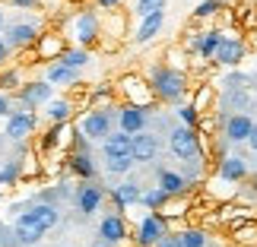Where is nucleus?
<instances>
[{
    "instance_id": "nucleus-19",
    "label": "nucleus",
    "mask_w": 257,
    "mask_h": 247,
    "mask_svg": "<svg viewBox=\"0 0 257 247\" xmlns=\"http://www.w3.org/2000/svg\"><path fill=\"white\" fill-rule=\"evenodd\" d=\"M219 174L225 181H241V177L248 174V165H244V159H238V155H229V159L219 165Z\"/></svg>"
},
{
    "instance_id": "nucleus-30",
    "label": "nucleus",
    "mask_w": 257,
    "mask_h": 247,
    "mask_svg": "<svg viewBox=\"0 0 257 247\" xmlns=\"http://www.w3.org/2000/svg\"><path fill=\"white\" fill-rule=\"evenodd\" d=\"M73 171L83 174V177L92 174V162H89V155H73Z\"/></svg>"
},
{
    "instance_id": "nucleus-13",
    "label": "nucleus",
    "mask_w": 257,
    "mask_h": 247,
    "mask_svg": "<svg viewBox=\"0 0 257 247\" xmlns=\"http://www.w3.org/2000/svg\"><path fill=\"white\" fill-rule=\"evenodd\" d=\"M98 234H102L108 244H121L127 238V225H124L121 215H105L102 225H98Z\"/></svg>"
},
{
    "instance_id": "nucleus-9",
    "label": "nucleus",
    "mask_w": 257,
    "mask_h": 247,
    "mask_svg": "<svg viewBox=\"0 0 257 247\" xmlns=\"http://www.w3.org/2000/svg\"><path fill=\"white\" fill-rule=\"evenodd\" d=\"M241 57H244V45L235 42V38H222L219 48H216V54H213V61L222 64V67H235Z\"/></svg>"
},
{
    "instance_id": "nucleus-18",
    "label": "nucleus",
    "mask_w": 257,
    "mask_h": 247,
    "mask_svg": "<svg viewBox=\"0 0 257 247\" xmlns=\"http://www.w3.org/2000/svg\"><path fill=\"white\" fill-rule=\"evenodd\" d=\"M13 231H16V238H19V244H38V241H42V228H35V225L32 222H29L26 219V215H19V219H16V225H13Z\"/></svg>"
},
{
    "instance_id": "nucleus-33",
    "label": "nucleus",
    "mask_w": 257,
    "mask_h": 247,
    "mask_svg": "<svg viewBox=\"0 0 257 247\" xmlns=\"http://www.w3.org/2000/svg\"><path fill=\"white\" fill-rule=\"evenodd\" d=\"M156 247H181V238H178V234H165Z\"/></svg>"
},
{
    "instance_id": "nucleus-21",
    "label": "nucleus",
    "mask_w": 257,
    "mask_h": 247,
    "mask_svg": "<svg viewBox=\"0 0 257 247\" xmlns=\"http://www.w3.org/2000/svg\"><path fill=\"white\" fill-rule=\"evenodd\" d=\"M159 190H162L165 196L181 193V190H184V177L175 174V171H159Z\"/></svg>"
},
{
    "instance_id": "nucleus-6",
    "label": "nucleus",
    "mask_w": 257,
    "mask_h": 247,
    "mask_svg": "<svg viewBox=\"0 0 257 247\" xmlns=\"http://www.w3.org/2000/svg\"><path fill=\"white\" fill-rule=\"evenodd\" d=\"M102 149H105V159H131V149H134V136H127V133H111L108 140L102 143Z\"/></svg>"
},
{
    "instance_id": "nucleus-35",
    "label": "nucleus",
    "mask_w": 257,
    "mask_h": 247,
    "mask_svg": "<svg viewBox=\"0 0 257 247\" xmlns=\"http://www.w3.org/2000/svg\"><path fill=\"white\" fill-rule=\"evenodd\" d=\"M10 114H13V111H10V98L0 92V117H10Z\"/></svg>"
},
{
    "instance_id": "nucleus-5",
    "label": "nucleus",
    "mask_w": 257,
    "mask_h": 247,
    "mask_svg": "<svg viewBox=\"0 0 257 247\" xmlns=\"http://www.w3.org/2000/svg\"><path fill=\"white\" fill-rule=\"evenodd\" d=\"M32 130H35V114L13 111V114L7 117V136H10V140H26Z\"/></svg>"
},
{
    "instance_id": "nucleus-15",
    "label": "nucleus",
    "mask_w": 257,
    "mask_h": 247,
    "mask_svg": "<svg viewBox=\"0 0 257 247\" xmlns=\"http://www.w3.org/2000/svg\"><path fill=\"white\" fill-rule=\"evenodd\" d=\"M95 38H98V19L92 13L76 16V42H80V45H92Z\"/></svg>"
},
{
    "instance_id": "nucleus-40",
    "label": "nucleus",
    "mask_w": 257,
    "mask_h": 247,
    "mask_svg": "<svg viewBox=\"0 0 257 247\" xmlns=\"http://www.w3.org/2000/svg\"><path fill=\"white\" fill-rule=\"evenodd\" d=\"M0 29H4V10H0Z\"/></svg>"
},
{
    "instance_id": "nucleus-12",
    "label": "nucleus",
    "mask_w": 257,
    "mask_h": 247,
    "mask_svg": "<svg viewBox=\"0 0 257 247\" xmlns=\"http://www.w3.org/2000/svg\"><path fill=\"white\" fill-rule=\"evenodd\" d=\"M38 38V29L32 23H19V26H10L7 29V45L10 48H29Z\"/></svg>"
},
{
    "instance_id": "nucleus-17",
    "label": "nucleus",
    "mask_w": 257,
    "mask_h": 247,
    "mask_svg": "<svg viewBox=\"0 0 257 247\" xmlns=\"http://www.w3.org/2000/svg\"><path fill=\"white\" fill-rule=\"evenodd\" d=\"M76 80H80V70H70L64 64L48 67V86H73Z\"/></svg>"
},
{
    "instance_id": "nucleus-14",
    "label": "nucleus",
    "mask_w": 257,
    "mask_h": 247,
    "mask_svg": "<svg viewBox=\"0 0 257 247\" xmlns=\"http://www.w3.org/2000/svg\"><path fill=\"white\" fill-rule=\"evenodd\" d=\"M143 124H146V114H143V108H121V133L127 136H137V133H143Z\"/></svg>"
},
{
    "instance_id": "nucleus-34",
    "label": "nucleus",
    "mask_w": 257,
    "mask_h": 247,
    "mask_svg": "<svg viewBox=\"0 0 257 247\" xmlns=\"http://www.w3.org/2000/svg\"><path fill=\"white\" fill-rule=\"evenodd\" d=\"M181 121L184 124H197V111L194 108H181Z\"/></svg>"
},
{
    "instance_id": "nucleus-23",
    "label": "nucleus",
    "mask_w": 257,
    "mask_h": 247,
    "mask_svg": "<svg viewBox=\"0 0 257 247\" xmlns=\"http://www.w3.org/2000/svg\"><path fill=\"white\" fill-rule=\"evenodd\" d=\"M114 200L121 203V206H131V203H137V200H140V187H137V184H131V181H127V184H121V187L114 190Z\"/></svg>"
},
{
    "instance_id": "nucleus-26",
    "label": "nucleus",
    "mask_w": 257,
    "mask_h": 247,
    "mask_svg": "<svg viewBox=\"0 0 257 247\" xmlns=\"http://www.w3.org/2000/svg\"><path fill=\"white\" fill-rule=\"evenodd\" d=\"M181 238V247H206V234L200 228H187L184 234H178Z\"/></svg>"
},
{
    "instance_id": "nucleus-25",
    "label": "nucleus",
    "mask_w": 257,
    "mask_h": 247,
    "mask_svg": "<svg viewBox=\"0 0 257 247\" xmlns=\"http://www.w3.org/2000/svg\"><path fill=\"white\" fill-rule=\"evenodd\" d=\"M48 117H51L54 124H64L67 117H70V102H51L48 105Z\"/></svg>"
},
{
    "instance_id": "nucleus-20",
    "label": "nucleus",
    "mask_w": 257,
    "mask_h": 247,
    "mask_svg": "<svg viewBox=\"0 0 257 247\" xmlns=\"http://www.w3.org/2000/svg\"><path fill=\"white\" fill-rule=\"evenodd\" d=\"M19 95H23L26 105H38V102H48V98H51V86L48 83H29Z\"/></svg>"
},
{
    "instance_id": "nucleus-7",
    "label": "nucleus",
    "mask_w": 257,
    "mask_h": 247,
    "mask_svg": "<svg viewBox=\"0 0 257 247\" xmlns=\"http://www.w3.org/2000/svg\"><path fill=\"white\" fill-rule=\"evenodd\" d=\"M251 130H254V121L248 114H232L229 124H225V140L229 143H248Z\"/></svg>"
},
{
    "instance_id": "nucleus-1",
    "label": "nucleus",
    "mask_w": 257,
    "mask_h": 247,
    "mask_svg": "<svg viewBox=\"0 0 257 247\" xmlns=\"http://www.w3.org/2000/svg\"><path fill=\"white\" fill-rule=\"evenodd\" d=\"M153 89L159 98H169V102H178L184 95V76L178 70H169V67H159L153 73Z\"/></svg>"
},
{
    "instance_id": "nucleus-22",
    "label": "nucleus",
    "mask_w": 257,
    "mask_h": 247,
    "mask_svg": "<svg viewBox=\"0 0 257 247\" xmlns=\"http://www.w3.org/2000/svg\"><path fill=\"white\" fill-rule=\"evenodd\" d=\"M61 64L70 67V70H80V67L89 64V54L83 51V48H73V51H64V54H61Z\"/></svg>"
},
{
    "instance_id": "nucleus-32",
    "label": "nucleus",
    "mask_w": 257,
    "mask_h": 247,
    "mask_svg": "<svg viewBox=\"0 0 257 247\" xmlns=\"http://www.w3.org/2000/svg\"><path fill=\"white\" fill-rule=\"evenodd\" d=\"M13 86H19V73H16V70L0 73V89H13Z\"/></svg>"
},
{
    "instance_id": "nucleus-27",
    "label": "nucleus",
    "mask_w": 257,
    "mask_h": 247,
    "mask_svg": "<svg viewBox=\"0 0 257 247\" xmlns=\"http://www.w3.org/2000/svg\"><path fill=\"white\" fill-rule=\"evenodd\" d=\"M159 10H165V0H137V16L140 19L159 13Z\"/></svg>"
},
{
    "instance_id": "nucleus-2",
    "label": "nucleus",
    "mask_w": 257,
    "mask_h": 247,
    "mask_svg": "<svg viewBox=\"0 0 257 247\" xmlns=\"http://www.w3.org/2000/svg\"><path fill=\"white\" fill-rule=\"evenodd\" d=\"M80 130L89 140H108L111 136V117H108V111H89L80 121Z\"/></svg>"
},
{
    "instance_id": "nucleus-10",
    "label": "nucleus",
    "mask_w": 257,
    "mask_h": 247,
    "mask_svg": "<svg viewBox=\"0 0 257 247\" xmlns=\"http://www.w3.org/2000/svg\"><path fill=\"white\" fill-rule=\"evenodd\" d=\"M29 222L35 225V228H42V231H51L54 225H57V219H61V215H57V209L54 206H48V203H42V206H32V209L29 212H23Z\"/></svg>"
},
{
    "instance_id": "nucleus-36",
    "label": "nucleus",
    "mask_w": 257,
    "mask_h": 247,
    "mask_svg": "<svg viewBox=\"0 0 257 247\" xmlns=\"http://www.w3.org/2000/svg\"><path fill=\"white\" fill-rule=\"evenodd\" d=\"M248 146L257 152V121H254V130H251V136H248Z\"/></svg>"
},
{
    "instance_id": "nucleus-28",
    "label": "nucleus",
    "mask_w": 257,
    "mask_h": 247,
    "mask_svg": "<svg viewBox=\"0 0 257 247\" xmlns=\"http://www.w3.org/2000/svg\"><path fill=\"white\" fill-rule=\"evenodd\" d=\"M134 168V159H108V171L111 174H127Z\"/></svg>"
},
{
    "instance_id": "nucleus-11",
    "label": "nucleus",
    "mask_w": 257,
    "mask_h": 247,
    "mask_svg": "<svg viewBox=\"0 0 257 247\" xmlns=\"http://www.w3.org/2000/svg\"><path fill=\"white\" fill-rule=\"evenodd\" d=\"M162 26H165V10H159V13H153V16H146L140 19V29H137V45H146V42H153L156 35L162 32Z\"/></svg>"
},
{
    "instance_id": "nucleus-31",
    "label": "nucleus",
    "mask_w": 257,
    "mask_h": 247,
    "mask_svg": "<svg viewBox=\"0 0 257 247\" xmlns=\"http://www.w3.org/2000/svg\"><path fill=\"white\" fill-rule=\"evenodd\" d=\"M219 4H222V0H203V4H200V7L194 10V16H200V19H206V16H213L216 10H219Z\"/></svg>"
},
{
    "instance_id": "nucleus-16",
    "label": "nucleus",
    "mask_w": 257,
    "mask_h": 247,
    "mask_svg": "<svg viewBox=\"0 0 257 247\" xmlns=\"http://www.w3.org/2000/svg\"><path fill=\"white\" fill-rule=\"evenodd\" d=\"M76 203H80V212L83 215H92L98 212V206H102V190L98 187H80V196H76Z\"/></svg>"
},
{
    "instance_id": "nucleus-24",
    "label": "nucleus",
    "mask_w": 257,
    "mask_h": 247,
    "mask_svg": "<svg viewBox=\"0 0 257 247\" xmlns=\"http://www.w3.org/2000/svg\"><path fill=\"white\" fill-rule=\"evenodd\" d=\"M219 42H222L219 32H203V35H200V48H197V51H200L203 57H213L216 48H219Z\"/></svg>"
},
{
    "instance_id": "nucleus-8",
    "label": "nucleus",
    "mask_w": 257,
    "mask_h": 247,
    "mask_svg": "<svg viewBox=\"0 0 257 247\" xmlns=\"http://www.w3.org/2000/svg\"><path fill=\"white\" fill-rule=\"evenodd\" d=\"M156 152H159V140H156L153 133H137L134 136V149H131L134 162H153Z\"/></svg>"
},
{
    "instance_id": "nucleus-4",
    "label": "nucleus",
    "mask_w": 257,
    "mask_h": 247,
    "mask_svg": "<svg viewBox=\"0 0 257 247\" xmlns=\"http://www.w3.org/2000/svg\"><path fill=\"white\" fill-rule=\"evenodd\" d=\"M165 238V222L159 219V215H146V219L140 222V228H137V241H140L143 247H156Z\"/></svg>"
},
{
    "instance_id": "nucleus-37",
    "label": "nucleus",
    "mask_w": 257,
    "mask_h": 247,
    "mask_svg": "<svg viewBox=\"0 0 257 247\" xmlns=\"http://www.w3.org/2000/svg\"><path fill=\"white\" fill-rule=\"evenodd\" d=\"M7 54H10V45L4 42V38H0V64H4V61H7Z\"/></svg>"
},
{
    "instance_id": "nucleus-29",
    "label": "nucleus",
    "mask_w": 257,
    "mask_h": 247,
    "mask_svg": "<svg viewBox=\"0 0 257 247\" xmlns=\"http://www.w3.org/2000/svg\"><path fill=\"white\" fill-rule=\"evenodd\" d=\"M162 200H165V193L159 190V187H156V190H146V193H140V203H146L150 209H156V206H159Z\"/></svg>"
},
{
    "instance_id": "nucleus-39",
    "label": "nucleus",
    "mask_w": 257,
    "mask_h": 247,
    "mask_svg": "<svg viewBox=\"0 0 257 247\" xmlns=\"http://www.w3.org/2000/svg\"><path fill=\"white\" fill-rule=\"evenodd\" d=\"M98 7H108V10H111V7H121V0H98Z\"/></svg>"
},
{
    "instance_id": "nucleus-3",
    "label": "nucleus",
    "mask_w": 257,
    "mask_h": 247,
    "mask_svg": "<svg viewBox=\"0 0 257 247\" xmlns=\"http://www.w3.org/2000/svg\"><path fill=\"white\" fill-rule=\"evenodd\" d=\"M172 152L178 155V159H194L197 152H200V140H197V133L191 130V127H181V130H175L172 133Z\"/></svg>"
},
{
    "instance_id": "nucleus-38",
    "label": "nucleus",
    "mask_w": 257,
    "mask_h": 247,
    "mask_svg": "<svg viewBox=\"0 0 257 247\" xmlns=\"http://www.w3.org/2000/svg\"><path fill=\"white\" fill-rule=\"evenodd\" d=\"M10 4H13V7H35L38 0H10Z\"/></svg>"
}]
</instances>
